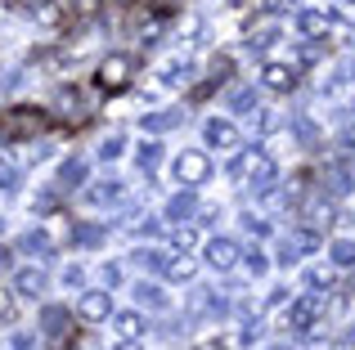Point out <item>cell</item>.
<instances>
[{
  "label": "cell",
  "instance_id": "6da1fadb",
  "mask_svg": "<svg viewBox=\"0 0 355 350\" xmlns=\"http://www.w3.org/2000/svg\"><path fill=\"white\" fill-rule=\"evenodd\" d=\"M45 131V113L41 108H9L0 117V140H32Z\"/></svg>",
  "mask_w": 355,
  "mask_h": 350
},
{
  "label": "cell",
  "instance_id": "7a4b0ae2",
  "mask_svg": "<svg viewBox=\"0 0 355 350\" xmlns=\"http://www.w3.org/2000/svg\"><path fill=\"white\" fill-rule=\"evenodd\" d=\"M175 180L184 184V189H198V184L211 180V158L198 149H184L180 158H175Z\"/></svg>",
  "mask_w": 355,
  "mask_h": 350
},
{
  "label": "cell",
  "instance_id": "3957f363",
  "mask_svg": "<svg viewBox=\"0 0 355 350\" xmlns=\"http://www.w3.org/2000/svg\"><path fill=\"white\" fill-rule=\"evenodd\" d=\"M230 171H234L239 180H248L252 189L275 180V162H270V153H261V149H252V153H243V158H234V167H230Z\"/></svg>",
  "mask_w": 355,
  "mask_h": 350
},
{
  "label": "cell",
  "instance_id": "277c9868",
  "mask_svg": "<svg viewBox=\"0 0 355 350\" xmlns=\"http://www.w3.org/2000/svg\"><path fill=\"white\" fill-rule=\"evenodd\" d=\"M77 315L86 319V324H104V319H113V297H108V292H99V288L81 292V301H77Z\"/></svg>",
  "mask_w": 355,
  "mask_h": 350
},
{
  "label": "cell",
  "instance_id": "5b68a950",
  "mask_svg": "<svg viewBox=\"0 0 355 350\" xmlns=\"http://www.w3.org/2000/svg\"><path fill=\"white\" fill-rule=\"evenodd\" d=\"M130 72H135V63H130L126 54H108V59L99 63V86H104V90H121L130 81Z\"/></svg>",
  "mask_w": 355,
  "mask_h": 350
},
{
  "label": "cell",
  "instance_id": "8992f818",
  "mask_svg": "<svg viewBox=\"0 0 355 350\" xmlns=\"http://www.w3.org/2000/svg\"><path fill=\"white\" fill-rule=\"evenodd\" d=\"M207 265L211 270H234L239 265V243L234 238H211L207 243Z\"/></svg>",
  "mask_w": 355,
  "mask_h": 350
},
{
  "label": "cell",
  "instance_id": "52a82bcc",
  "mask_svg": "<svg viewBox=\"0 0 355 350\" xmlns=\"http://www.w3.org/2000/svg\"><path fill=\"white\" fill-rule=\"evenodd\" d=\"M320 315H324V297H306V301H297V306L288 310V328H293V333H302V328L315 324Z\"/></svg>",
  "mask_w": 355,
  "mask_h": 350
},
{
  "label": "cell",
  "instance_id": "ba28073f",
  "mask_svg": "<svg viewBox=\"0 0 355 350\" xmlns=\"http://www.w3.org/2000/svg\"><path fill=\"white\" fill-rule=\"evenodd\" d=\"M333 27V9H302L297 14V32L302 36H324Z\"/></svg>",
  "mask_w": 355,
  "mask_h": 350
},
{
  "label": "cell",
  "instance_id": "9c48e42d",
  "mask_svg": "<svg viewBox=\"0 0 355 350\" xmlns=\"http://www.w3.org/2000/svg\"><path fill=\"white\" fill-rule=\"evenodd\" d=\"M86 198L95 202V207H121V202H126V184L121 180H99Z\"/></svg>",
  "mask_w": 355,
  "mask_h": 350
},
{
  "label": "cell",
  "instance_id": "30bf717a",
  "mask_svg": "<svg viewBox=\"0 0 355 350\" xmlns=\"http://www.w3.org/2000/svg\"><path fill=\"white\" fill-rule=\"evenodd\" d=\"M45 283H50V279H45V270H41V265H27V270H18V274H14L18 297H41V292H45Z\"/></svg>",
  "mask_w": 355,
  "mask_h": 350
},
{
  "label": "cell",
  "instance_id": "8fae6325",
  "mask_svg": "<svg viewBox=\"0 0 355 350\" xmlns=\"http://www.w3.org/2000/svg\"><path fill=\"white\" fill-rule=\"evenodd\" d=\"M189 315H225V301H220L211 288H198L189 297Z\"/></svg>",
  "mask_w": 355,
  "mask_h": 350
},
{
  "label": "cell",
  "instance_id": "7c38bea8",
  "mask_svg": "<svg viewBox=\"0 0 355 350\" xmlns=\"http://www.w3.org/2000/svg\"><path fill=\"white\" fill-rule=\"evenodd\" d=\"M261 81H266L270 90H293L297 72L288 68V63H266V68H261Z\"/></svg>",
  "mask_w": 355,
  "mask_h": 350
},
{
  "label": "cell",
  "instance_id": "4fadbf2b",
  "mask_svg": "<svg viewBox=\"0 0 355 350\" xmlns=\"http://www.w3.org/2000/svg\"><path fill=\"white\" fill-rule=\"evenodd\" d=\"M86 108H90V99L86 95H81V90H59V113L63 117H72V122H81V113H86Z\"/></svg>",
  "mask_w": 355,
  "mask_h": 350
},
{
  "label": "cell",
  "instance_id": "5bb4252c",
  "mask_svg": "<svg viewBox=\"0 0 355 350\" xmlns=\"http://www.w3.org/2000/svg\"><path fill=\"white\" fill-rule=\"evenodd\" d=\"M189 63H184V59H166L162 63V68H157V81H166V86H184V81H189Z\"/></svg>",
  "mask_w": 355,
  "mask_h": 350
},
{
  "label": "cell",
  "instance_id": "9a60e30c",
  "mask_svg": "<svg viewBox=\"0 0 355 350\" xmlns=\"http://www.w3.org/2000/svg\"><path fill=\"white\" fill-rule=\"evenodd\" d=\"M207 144H216V149H234V144H239V131L230 122H207Z\"/></svg>",
  "mask_w": 355,
  "mask_h": 350
},
{
  "label": "cell",
  "instance_id": "2e32d148",
  "mask_svg": "<svg viewBox=\"0 0 355 350\" xmlns=\"http://www.w3.org/2000/svg\"><path fill=\"white\" fill-rule=\"evenodd\" d=\"M162 274H166L171 283H189V279H193V261H189V256H175V261L162 265Z\"/></svg>",
  "mask_w": 355,
  "mask_h": 350
},
{
  "label": "cell",
  "instance_id": "e0dca14e",
  "mask_svg": "<svg viewBox=\"0 0 355 350\" xmlns=\"http://www.w3.org/2000/svg\"><path fill=\"white\" fill-rule=\"evenodd\" d=\"M139 122H144V131H171V126H180L184 122V113H153V117H139Z\"/></svg>",
  "mask_w": 355,
  "mask_h": 350
},
{
  "label": "cell",
  "instance_id": "ac0fdd59",
  "mask_svg": "<svg viewBox=\"0 0 355 350\" xmlns=\"http://www.w3.org/2000/svg\"><path fill=\"white\" fill-rule=\"evenodd\" d=\"M18 247H23V252H32V256H36V252L45 256L54 243H50V234H45V229H32V234H23V238H18Z\"/></svg>",
  "mask_w": 355,
  "mask_h": 350
},
{
  "label": "cell",
  "instance_id": "d6986e66",
  "mask_svg": "<svg viewBox=\"0 0 355 350\" xmlns=\"http://www.w3.org/2000/svg\"><path fill=\"white\" fill-rule=\"evenodd\" d=\"M63 324H68V315H63L59 306H45V310H41V328H45V337H63V333H59Z\"/></svg>",
  "mask_w": 355,
  "mask_h": 350
},
{
  "label": "cell",
  "instance_id": "ffe728a7",
  "mask_svg": "<svg viewBox=\"0 0 355 350\" xmlns=\"http://www.w3.org/2000/svg\"><path fill=\"white\" fill-rule=\"evenodd\" d=\"M113 328L121 337H139V333H144V319H139L135 310H126V315H113Z\"/></svg>",
  "mask_w": 355,
  "mask_h": 350
},
{
  "label": "cell",
  "instance_id": "44dd1931",
  "mask_svg": "<svg viewBox=\"0 0 355 350\" xmlns=\"http://www.w3.org/2000/svg\"><path fill=\"white\" fill-rule=\"evenodd\" d=\"M193 207H198V202H193V193L184 189V193H175V198L166 202V216H171V220H184V216H189Z\"/></svg>",
  "mask_w": 355,
  "mask_h": 350
},
{
  "label": "cell",
  "instance_id": "7402d4cb",
  "mask_svg": "<svg viewBox=\"0 0 355 350\" xmlns=\"http://www.w3.org/2000/svg\"><path fill=\"white\" fill-rule=\"evenodd\" d=\"M135 301H139V306H148V310H166L162 288H148V283H139V288H135Z\"/></svg>",
  "mask_w": 355,
  "mask_h": 350
},
{
  "label": "cell",
  "instance_id": "603a6c76",
  "mask_svg": "<svg viewBox=\"0 0 355 350\" xmlns=\"http://www.w3.org/2000/svg\"><path fill=\"white\" fill-rule=\"evenodd\" d=\"M157 162H162V144H153V140H148V144H139V171H157Z\"/></svg>",
  "mask_w": 355,
  "mask_h": 350
},
{
  "label": "cell",
  "instance_id": "cb8c5ba5",
  "mask_svg": "<svg viewBox=\"0 0 355 350\" xmlns=\"http://www.w3.org/2000/svg\"><path fill=\"white\" fill-rule=\"evenodd\" d=\"M230 108H234V113H248V108H257V90L239 86L234 95H230Z\"/></svg>",
  "mask_w": 355,
  "mask_h": 350
},
{
  "label": "cell",
  "instance_id": "d4e9b609",
  "mask_svg": "<svg viewBox=\"0 0 355 350\" xmlns=\"http://www.w3.org/2000/svg\"><path fill=\"white\" fill-rule=\"evenodd\" d=\"M121 149H126V140H121V135H108V140L99 144V162H117Z\"/></svg>",
  "mask_w": 355,
  "mask_h": 350
},
{
  "label": "cell",
  "instance_id": "484cf974",
  "mask_svg": "<svg viewBox=\"0 0 355 350\" xmlns=\"http://www.w3.org/2000/svg\"><path fill=\"white\" fill-rule=\"evenodd\" d=\"M130 261H135L139 270H162V265H166V256H162V252H144V247H139V252L130 256Z\"/></svg>",
  "mask_w": 355,
  "mask_h": 350
},
{
  "label": "cell",
  "instance_id": "4316f807",
  "mask_svg": "<svg viewBox=\"0 0 355 350\" xmlns=\"http://www.w3.org/2000/svg\"><path fill=\"white\" fill-rule=\"evenodd\" d=\"M59 180H63V184H81V180H86V162H63Z\"/></svg>",
  "mask_w": 355,
  "mask_h": 350
},
{
  "label": "cell",
  "instance_id": "83f0119b",
  "mask_svg": "<svg viewBox=\"0 0 355 350\" xmlns=\"http://www.w3.org/2000/svg\"><path fill=\"white\" fill-rule=\"evenodd\" d=\"M77 243H81V247H99V243H104V229L81 225V229H77Z\"/></svg>",
  "mask_w": 355,
  "mask_h": 350
},
{
  "label": "cell",
  "instance_id": "f1b7e54d",
  "mask_svg": "<svg viewBox=\"0 0 355 350\" xmlns=\"http://www.w3.org/2000/svg\"><path fill=\"white\" fill-rule=\"evenodd\" d=\"M279 126H284V117H279V113H261L257 117V135H275Z\"/></svg>",
  "mask_w": 355,
  "mask_h": 350
},
{
  "label": "cell",
  "instance_id": "f546056e",
  "mask_svg": "<svg viewBox=\"0 0 355 350\" xmlns=\"http://www.w3.org/2000/svg\"><path fill=\"white\" fill-rule=\"evenodd\" d=\"M171 243L180 247V252H189V247L198 243V229H189V225H184V229H175V234H171Z\"/></svg>",
  "mask_w": 355,
  "mask_h": 350
},
{
  "label": "cell",
  "instance_id": "4dcf8cb0",
  "mask_svg": "<svg viewBox=\"0 0 355 350\" xmlns=\"http://www.w3.org/2000/svg\"><path fill=\"white\" fill-rule=\"evenodd\" d=\"M202 32H207V23H202V18H184V27H180V36H184V41H198Z\"/></svg>",
  "mask_w": 355,
  "mask_h": 350
},
{
  "label": "cell",
  "instance_id": "1f68e13d",
  "mask_svg": "<svg viewBox=\"0 0 355 350\" xmlns=\"http://www.w3.org/2000/svg\"><path fill=\"white\" fill-rule=\"evenodd\" d=\"M333 261H338V265H355V243H333Z\"/></svg>",
  "mask_w": 355,
  "mask_h": 350
},
{
  "label": "cell",
  "instance_id": "d6a6232c",
  "mask_svg": "<svg viewBox=\"0 0 355 350\" xmlns=\"http://www.w3.org/2000/svg\"><path fill=\"white\" fill-rule=\"evenodd\" d=\"M32 207H36V211H54V207H59V198H54V193H36Z\"/></svg>",
  "mask_w": 355,
  "mask_h": 350
},
{
  "label": "cell",
  "instance_id": "836d02e7",
  "mask_svg": "<svg viewBox=\"0 0 355 350\" xmlns=\"http://www.w3.org/2000/svg\"><path fill=\"white\" fill-rule=\"evenodd\" d=\"M63 283H68V288H81V283H86V274H81V265H68V274H63Z\"/></svg>",
  "mask_w": 355,
  "mask_h": 350
},
{
  "label": "cell",
  "instance_id": "e575fe53",
  "mask_svg": "<svg viewBox=\"0 0 355 350\" xmlns=\"http://www.w3.org/2000/svg\"><path fill=\"white\" fill-rule=\"evenodd\" d=\"M266 265H270V261H266L261 252H248V270H252V274H266Z\"/></svg>",
  "mask_w": 355,
  "mask_h": 350
},
{
  "label": "cell",
  "instance_id": "d590c367",
  "mask_svg": "<svg viewBox=\"0 0 355 350\" xmlns=\"http://www.w3.org/2000/svg\"><path fill=\"white\" fill-rule=\"evenodd\" d=\"M311 283H315V288H324V283H333V270H324V265H320V270H311Z\"/></svg>",
  "mask_w": 355,
  "mask_h": 350
},
{
  "label": "cell",
  "instance_id": "8d00e7d4",
  "mask_svg": "<svg viewBox=\"0 0 355 350\" xmlns=\"http://www.w3.org/2000/svg\"><path fill=\"white\" fill-rule=\"evenodd\" d=\"M14 350H36V337L32 333H18L14 337Z\"/></svg>",
  "mask_w": 355,
  "mask_h": 350
},
{
  "label": "cell",
  "instance_id": "74e56055",
  "mask_svg": "<svg viewBox=\"0 0 355 350\" xmlns=\"http://www.w3.org/2000/svg\"><path fill=\"white\" fill-rule=\"evenodd\" d=\"M14 184H18L14 171H0V193H14Z\"/></svg>",
  "mask_w": 355,
  "mask_h": 350
},
{
  "label": "cell",
  "instance_id": "f35d334b",
  "mask_svg": "<svg viewBox=\"0 0 355 350\" xmlns=\"http://www.w3.org/2000/svg\"><path fill=\"white\" fill-rule=\"evenodd\" d=\"M193 350H225V346H220V342H198Z\"/></svg>",
  "mask_w": 355,
  "mask_h": 350
},
{
  "label": "cell",
  "instance_id": "ab89813d",
  "mask_svg": "<svg viewBox=\"0 0 355 350\" xmlns=\"http://www.w3.org/2000/svg\"><path fill=\"white\" fill-rule=\"evenodd\" d=\"M117 350H139V342H135V337H126V342H121Z\"/></svg>",
  "mask_w": 355,
  "mask_h": 350
},
{
  "label": "cell",
  "instance_id": "60d3db41",
  "mask_svg": "<svg viewBox=\"0 0 355 350\" xmlns=\"http://www.w3.org/2000/svg\"><path fill=\"white\" fill-rule=\"evenodd\" d=\"M347 144H355V122H351V126H347Z\"/></svg>",
  "mask_w": 355,
  "mask_h": 350
},
{
  "label": "cell",
  "instance_id": "b9f144b4",
  "mask_svg": "<svg viewBox=\"0 0 355 350\" xmlns=\"http://www.w3.org/2000/svg\"><path fill=\"white\" fill-rule=\"evenodd\" d=\"M351 346H355V328H351Z\"/></svg>",
  "mask_w": 355,
  "mask_h": 350
},
{
  "label": "cell",
  "instance_id": "7bdbcfd3",
  "mask_svg": "<svg viewBox=\"0 0 355 350\" xmlns=\"http://www.w3.org/2000/svg\"><path fill=\"white\" fill-rule=\"evenodd\" d=\"M0 234H5V220H0Z\"/></svg>",
  "mask_w": 355,
  "mask_h": 350
},
{
  "label": "cell",
  "instance_id": "ee69618b",
  "mask_svg": "<svg viewBox=\"0 0 355 350\" xmlns=\"http://www.w3.org/2000/svg\"><path fill=\"white\" fill-rule=\"evenodd\" d=\"M351 41H355V27H351Z\"/></svg>",
  "mask_w": 355,
  "mask_h": 350
},
{
  "label": "cell",
  "instance_id": "f6af8a7d",
  "mask_svg": "<svg viewBox=\"0 0 355 350\" xmlns=\"http://www.w3.org/2000/svg\"><path fill=\"white\" fill-rule=\"evenodd\" d=\"M275 350H288V346H275Z\"/></svg>",
  "mask_w": 355,
  "mask_h": 350
},
{
  "label": "cell",
  "instance_id": "bcb514c9",
  "mask_svg": "<svg viewBox=\"0 0 355 350\" xmlns=\"http://www.w3.org/2000/svg\"><path fill=\"white\" fill-rule=\"evenodd\" d=\"M18 5H27V0H18Z\"/></svg>",
  "mask_w": 355,
  "mask_h": 350
},
{
  "label": "cell",
  "instance_id": "7dc6e473",
  "mask_svg": "<svg viewBox=\"0 0 355 350\" xmlns=\"http://www.w3.org/2000/svg\"><path fill=\"white\" fill-rule=\"evenodd\" d=\"M351 77H355V68H351Z\"/></svg>",
  "mask_w": 355,
  "mask_h": 350
}]
</instances>
